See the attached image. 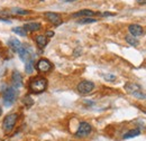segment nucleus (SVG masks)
<instances>
[{"mask_svg": "<svg viewBox=\"0 0 146 141\" xmlns=\"http://www.w3.org/2000/svg\"><path fill=\"white\" fill-rule=\"evenodd\" d=\"M47 88V80L43 76H35L29 81V90L35 93H42Z\"/></svg>", "mask_w": 146, "mask_h": 141, "instance_id": "obj_1", "label": "nucleus"}, {"mask_svg": "<svg viewBox=\"0 0 146 141\" xmlns=\"http://www.w3.org/2000/svg\"><path fill=\"white\" fill-rule=\"evenodd\" d=\"M125 90L127 91L129 94H131L133 96H135V98H137V99H141V100L146 99V94L143 92L142 88H141L138 84H136V83L127 82V83L125 84Z\"/></svg>", "mask_w": 146, "mask_h": 141, "instance_id": "obj_2", "label": "nucleus"}, {"mask_svg": "<svg viewBox=\"0 0 146 141\" xmlns=\"http://www.w3.org/2000/svg\"><path fill=\"white\" fill-rule=\"evenodd\" d=\"M94 88V83L93 82H90V81H82L78 84L76 86V90L80 94L82 95H87L89 93H91Z\"/></svg>", "mask_w": 146, "mask_h": 141, "instance_id": "obj_3", "label": "nucleus"}, {"mask_svg": "<svg viewBox=\"0 0 146 141\" xmlns=\"http://www.w3.org/2000/svg\"><path fill=\"white\" fill-rule=\"evenodd\" d=\"M91 130H92L91 124H89L88 122H84V121L83 122H80L79 128H78V130L75 132V137H78V138H84V137H87V136L90 134Z\"/></svg>", "mask_w": 146, "mask_h": 141, "instance_id": "obj_4", "label": "nucleus"}, {"mask_svg": "<svg viewBox=\"0 0 146 141\" xmlns=\"http://www.w3.org/2000/svg\"><path fill=\"white\" fill-rule=\"evenodd\" d=\"M16 121H17V114H16V113L8 114V115L5 118L3 122H2V128H3V130H5L6 132L10 131V130L15 127Z\"/></svg>", "mask_w": 146, "mask_h": 141, "instance_id": "obj_5", "label": "nucleus"}, {"mask_svg": "<svg viewBox=\"0 0 146 141\" xmlns=\"http://www.w3.org/2000/svg\"><path fill=\"white\" fill-rule=\"evenodd\" d=\"M16 99V91L14 88H8L3 93V104L6 106H10Z\"/></svg>", "mask_w": 146, "mask_h": 141, "instance_id": "obj_6", "label": "nucleus"}, {"mask_svg": "<svg viewBox=\"0 0 146 141\" xmlns=\"http://www.w3.org/2000/svg\"><path fill=\"white\" fill-rule=\"evenodd\" d=\"M52 67H53L52 63L46 58H40L36 64V70L40 73H47L52 70Z\"/></svg>", "mask_w": 146, "mask_h": 141, "instance_id": "obj_7", "label": "nucleus"}, {"mask_svg": "<svg viewBox=\"0 0 146 141\" xmlns=\"http://www.w3.org/2000/svg\"><path fill=\"white\" fill-rule=\"evenodd\" d=\"M18 54H19V58L21 61H24V62H27L28 59L32 58V51H31V48L27 45H25V46L21 45V47L19 48L18 51Z\"/></svg>", "mask_w": 146, "mask_h": 141, "instance_id": "obj_8", "label": "nucleus"}, {"mask_svg": "<svg viewBox=\"0 0 146 141\" xmlns=\"http://www.w3.org/2000/svg\"><path fill=\"white\" fill-rule=\"evenodd\" d=\"M44 16H45V18L51 24H53L54 26H58V25L62 24V18H61V16L58 14H56V13H45Z\"/></svg>", "mask_w": 146, "mask_h": 141, "instance_id": "obj_9", "label": "nucleus"}, {"mask_svg": "<svg viewBox=\"0 0 146 141\" xmlns=\"http://www.w3.org/2000/svg\"><path fill=\"white\" fill-rule=\"evenodd\" d=\"M128 30L130 33V35L134 36V37H138V36H142L144 34V30H143V27L141 25H137V24H131L128 26Z\"/></svg>", "mask_w": 146, "mask_h": 141, "instance_id": "obj_10", "label": "nucleus"}, {"mask_svg": "<svg viewBox=\"0 0 146 141\" xmlns=\"http://www.w3.org/2000/svg\"><path fill=\"white\" fill-rule=\"evenodd\" d=\"M97 15V13L92 11L90 9H82L78 13H74L72 14V17H91V16H94Z\"/></svg>", "mask_w": 146, "mask_h": 141, "instance_id": "obj_11", "label": "nucleus"}, {"mask_svg": "<svg viewBox=\"0 0 146 141\" xmlns=\"http://www.w3.org/2000/svg\"><path fill=\"white\" fill-rule=\"evenodd\" d=\"M13 84L15 88H20L23 86V76L19 72H14L13 73Z\"/></svg>", "mask_w": 146, "mask_h": 141, "instance_id": "obj_12", "label": "nucleus"}, {"mask_svg": "<svg viewBox=\"0 0 146 141\" xmlns=\"http://www.w3.org/2000/svg\"><path fill=\"white\" fill-rule=\"evenodd\" d=\"M8 46L10 47L11 51H14V52H18L19 48L21 47V43L19 42L17 38H10V39L8 40Z\"/></svg>", "mask_w": 146, "mask_h": 141, "instance_id": "obj_13", "label": "nucleus"}, {"mask_svg": "<svg viewBox=\"0 0 146 141\" xmlns=\"http://www.w3.org/2000/svg\"><path fill=\"white\" fill-rule=\"evenodd\" d=\"M24 28L26 29V32L34 33V32H37V30H39L42 28V25L39 22H28V24H26L24 26Z\"/></svg>", "mask_w": 146, "mask_h": 141, "instance_id": "obj_14", "label": "nucleus"}, {"mask_svg": "<svg viewBox=\"0 0 146 141\" xmlns=\"http://www.w3.org/2000/svg\"><path fill=\"white\" fill-rule=\"evenodd\" d=\"M35 42H36L38 47L43 48V47H45L46 44H47V37L44 35H37L36 37H35Z\"/></svg>", "mask_w": 146, "mask_h": 141, "instance_id": "obj_15", "label": "nucleus"}, {"mask_svg": "<svg viewBox=\"0 0 146 141\" xmlns=\"http://www.w3.org/2000/svg\"><path fill=\"white\" fill-rule=\"evenodd\" d=\"M141 134V130L139 129H133L130 131H128L127 133L124 134V139H129V138H135L137 136Z\"/></svg>", "mask_w": 146, "mask_h": 141, "instance_id": "obj_16", "label": "nucleus"}, {"mask_svg": "<svg viewBox=\"0 0 146 141\" xmlns=\"http://www.w3.org/2000/svg\"><path fill=\"white\" fill-rule=\"evenodd\" d=\"M125 40L127 42L128 44L130 45V46H138L139 45V42H138V39L136 38V37H134V36H131V35H127V36H125Z\"/></svg>", "mask_w": 146, "mask_h": 141, "instance_id": "obj_17", "label": "nucleus"}, {"mask_svg": "<svg viewBox=\"0 0 146 141\" xmlns=\"http://www.w3.org/2000/svg\"><path fill=\"white\" fill-rule=\"evenodd\" d=\"M25 70H26V73H28V74H32V73H33V70H34V61H33V58H31V59H28V61L26 62Z\"/></svg>", "mask_w": 146, "mask_h": 141, "instance_id": "obj_18", "label": "nucleus"}, {"mask_svg": "<svg viewBox=\"0 0 146 141\" xmlns=\"http://www.w3.org/2000/svg\"><path fill=\"white\" fill-rule=\"evenodd\" d=\"M23 104L26 106V107H31V106L34 104V101H33V99H32L29 95H26V96L23 99Z\"/></svg>", "mask_w": 146, "mask_h": 141, "instance_id": "obj_19", "label": "nucleus"}, {"mask_svg": "<svg viewBox=\"0 0 146 141\" xmlns=\"http://www.w3.org/2000/svg\"><path fill=\"white\" fill-rule=\"evenodd\" d=\"M13 32H14L15 34L20 35V36L27 35V32H26V29H25L24 27H15V28H13Z\"/></svg>", "mask_w": 146, "mask_h": 141, "instance_id": "obj_20", "label": "nucleus"}, {"mask_svg": "<svg viewBox=\"0 0 146 141\" xmlns=\"http://www.w3.org/2000/svg\"><path fill=\"white\" fill-rule=\"evenodd\" d=\"M13 14L15 15H20V16H24V15H29L31 11L29 10H25V9H13L11 10Z\"/></svg>", "mask_w": 146, "mask_h": 141, "instance_id": "obj_21", "label": "nucleus"}, {"mask_svg": "<svg viewBox=\"0 0 146 141\" xmlns=\"http://www.w3.org/2000/svg\"><path fill=\"white\" fill-rule=\"evenodd\" d=\"M79 24H92V22H97V19H93V18H83V19H80L78 20Z\"/></svg>", "mask_w": 146, "mask_h": 141, "instance_id": "obj_22", "label": "nucleus"}, {"mask_svg": "<svg viewBox=\"0 0 146 141\" xmlns=\"http://www.w3.org/2000/svg\"><path fill=\"white\" fill-rule=\"evenodd\" d=\"M104 77H105V78H106L107 81H113V80L116 78V76H115V75H112V74H108V75H105Z\"/></svg>", "mask_w": 146, "mask_h": 141, "instance_id": "obj_23", "label": "nucleus"}, {"mask_svg": "<svg viewBox=\"0 0 146 141\" xmlns=\"http://www.w3.org/2000/svg\"><path fill=\"white\" fill-rule=\"evenodd\" d=\"M138 5H146V0H136Z\"/></svg>", "mask_w": 146, "mask_h": 141, "instance_id": "obj_24", "label": "nucleus"}, {"mask_svg": "<svg viewBox=\"0 0 146 141\" xmlns=\"http://www.w3.org/2000/svg\"><path fill=\"white\" fill-rule=\"evenodd\" d=\"M46 36H47V37H53V36H54V32H50V30H48V32L46 33Z\"/></svg>", "mask_w": 146, "mask_h": 141, "instance_id": "obj_25", "label": "nucleus"}, {"mask_svg": "<svg viewBox=\"0 0 146 141\" xmlns=\"http://www.w3.org/2000/svg\"><path fill=\"white\" fill-rule=\"evenodd\" d=\"M64 2H73V1H76V0H62Z\"/></svg>", "mask_w": 146, "mask_h": 141, "instance_id": "obj_26", "label": "nucleus"}, {"mask_svg": "<svg viewBox=\"0 0 146 141\" xmlns=\"http://www.w3.org/2000/svg\"><path fill=\"white\" fill-rule=\"evenodd\" d=\"M39 1H45V0H39Z\"/></svg>", "mask_w": 146, "mask_h": 141, "instance_id": "obj_27", "label": "nucleus"}]
</instances>
